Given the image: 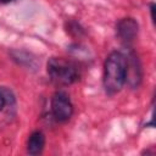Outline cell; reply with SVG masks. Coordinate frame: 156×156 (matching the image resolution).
<instances>
[{
    "label": "cell",
    "instance_id": "6",
    "mask_svg": "<svg viewBox=\"0 0 156 156\" xmlns=\"http://www.w3.org/2000/svg\"><path fill=\"white\" fill-rule=\"evenodd\" d=\"M44 146H45V135L40 130L33 132L27 141V152L33 156L39 155L43 152Z\"/></svg>",
    "mask_w": 156,
    "mask_h": 156
},
{
    "label": "cell",
    "instance_id": "7",
    "mask_svg": "<svg viewBox=\"0 0 156 156\" xmlns=\"http://www.w3.org/2000/svg\"><path fill=\"white\" fill-rule=\"evenodd\" d=\"M9 95H11V93L9 90L0 89V111H2L5 105L9 102Z\"/></svg>",
    "mask_w": 156,
    "mask_h": 156
},
{
    "label": "cell",
    "instance_id": "1",
    "mask_svg": "<svg viewBox=\"0 0 156 156\" xmlns=\"http://www.w3.org/2000/svg\"><path fill=\"white\" fill-rule=\"evenodd\" d=\"M127 82V60L121 51H112L105 60L102 84L108 95L117 94Z\"/></svg>",
    "mask_w": 156,
    "mask_h": 156
},
{
    "label": "cell",
    "instance_id": "2",
    "mask_svg": "<svg viewBox=\"0 0 156 156\" xmlns=\"http://www.w3.org/2000/svg\"><path fill=\"white\" fill-rule=\"evenodd\" d=\"M46 71L49 78L56 85H71L79 78L76 65L63 57H50L46 63Z\"/></svg>",
    "mask_w": 156,
    "mask_h": 156
},
{
    "label": "cell",
    "instance_id": "4",
    "mask_svg": "<svg viewBox=\"0 0 156 156\" xmlns=\"http://www.w3.org/2000/svg\"><path fill=\"white\" fill-rule=\"evenodd\" d=\"M138 30H139V24L132 17L122 18L116 24V33L118 38L126 44H129L135 39V37L138 35Z\"/></svg>",
    "mask_w": 156,
    "mask_h": 156
},
{
    "label": "cell",
    "instance_id": "8",
    "mask_svg": "<svg viewBox=\"0 0 156 156\" xmlns=\"http://www.w3.org/2000/svg\"><path fill=\"white\" fill-rule=\"evenodd\" d=\"M13 0H0V4H9V2H12Z\"/></svg>",
    "mask_w": 156,
    "mask_h": 156
},
{
    "label": "cell",
    "instance_id": "3",
    "mask_svg": "<svg viewBox=\"0 0 156 156\" xmlns=\"http://www.w3.org/2000/svg\"><path fill=\"white\" fill-rule=\"evenodd\" d=\"M51 115L57 122H66L72 117L73 105L66 93L58 90L51 96Z\"/></svg>",
    "mask_w": 156,
    "mask_h": 156
},
{
    "label": "cell",
    "instance_id": "5",
    "mask_svg": "<svg viewBox=\"0 0 156 156\" xmlns=\"http://www.w3.org/2000/svg\"><path fill=\"white\" fill-rule=\"evenodd\" d=\"M126 60H127V76L129 73H132V77H129L127 80L129 82V84L133 88H135L139 85V83L141 80V71H140L139 62L136 60V56L133 52L127 54Z\"/></svg>",
    "mask_w": 156,
    "mask_h": 156
}]
</instances>
